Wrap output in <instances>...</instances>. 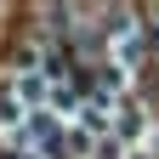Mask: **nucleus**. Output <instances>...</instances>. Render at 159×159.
Instances as JSON below:
<instances>
[{"label":"nucleus","instance_id":"1","mask_svg":"<svg viewBox=\"0 0 159 159\" xmlns=\"http://www.w3.org/2000/svg\"><path fill=\"white\" fill-rule=\"evenodd\" d=\"M51 131H57V125H51V114H29V125H23V142L46 148V142H51Z\"/></svg>","mask_w":159,"mask_h":159}]
</instances>
